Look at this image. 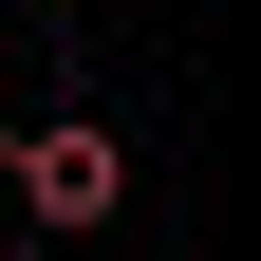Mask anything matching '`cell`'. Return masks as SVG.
Listing matches in <instances>:
<instances>
[{"label":"cell","instance_id":"cell-1","mask_svg":"<svg viewBox=\"0 0 261 261\" xmlns=\"http://www.w3.org/2000/svg\"><path fill=\"white\" fill-rule=\"evenodd\" d=\"M0 168H19V224H38V243H93V224L130 205V149H112V112H38Z\"/></svg>","mask_w":261,"mask_h":261}]
</instances>
